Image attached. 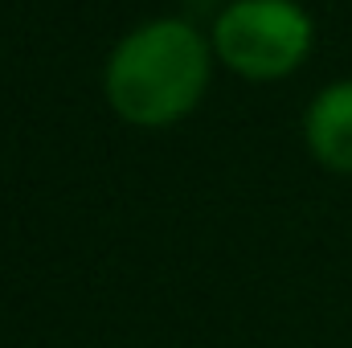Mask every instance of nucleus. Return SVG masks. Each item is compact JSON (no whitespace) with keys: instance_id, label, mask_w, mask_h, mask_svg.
<instances>
[{"instance_id":"3","label":"nucleus","mask_w":352,"mask_h":348,"mask_svg":"<svg viewBox=\"0 0 352 348\" xmlns=\"http://www.w3.org/2000/svg\"><path fill=\"white\" fill-rule=\"evenodd\" d=\"M307 144L328 168L352 173V83H336L311 102Z\"/></svg>"},{"instance_id":"1","label":"nucleus","mask_w":352,"mask_h":348,"mask_svg":"<svg viewBox=\"0 0 352 348\" xmlns=\"http://www.w3.org/2000/svg\"><path fill=\"white\" fill-rule=\"evenodd\" d=\"M209 83V50L184 21H152L135 29L107 66L111 107L140 127H164L188 115Z\"/></svg>"},{"instance_id":"2","label":"nucleus","mask_w":352,"mask_h":348,"mask_svg":"<svg viewBox=\"0 0 352 348\" xmlns=\"http://www.w3.org/2000/svg\"><path fill=\"white\" fill-rule=\"evenodd\" d=\"M213 45L230 70L246 78H278L303 62L311 21L291 0H238L217 17Z\"/></svg>"}]
</instances>
